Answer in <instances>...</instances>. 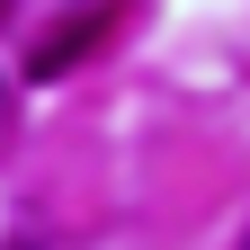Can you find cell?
<instances>
[{
    "label": "cell",
    "mask_w": 250,
    "mask_h": 250,
    "mask_svg": "<svg viewBox=\"0 0 250 250\" xmlns=\"http://www.w3.org/2000/svg\"><path fill=\"white\" fill-rule=\"evenodd\" d=\"M241 250H250V232H241Z\"/></svg>",
    "instance_id": "obj_1"
}]
</instances>
